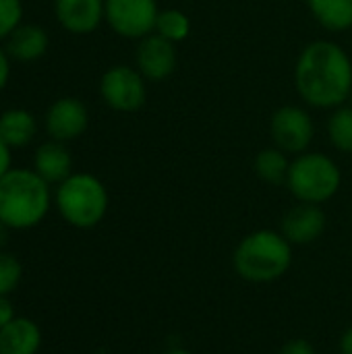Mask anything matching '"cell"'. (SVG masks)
I'll return each mask as SVG.
<instances>
[{
    "label": "cell",
    "mask_w": 352,
    "mask_h": 354,
    "mask_svg": "<svg viewBox=\"0 0 352 354\" xmlns=\"http://www.w3.org/2000/svg\"><path fill=\"white\" fill-rule=\"evenodd\" d=\"M295 81L307 104L317 108L340 106L352 89L351 58L334 41H313L299 56Z\"/></svg>",
    "instance_id": "cell-1"
},
{
    "label": "cell",
    "mask_w": 352,
    "mask_h": 354,
    "mask_svg": "<svg viewBox=\"0 0 352 354\" xmlns=\"http://www.w3.org/2000/svg\"><path fill=\"white\" fill-rule=\"evenodd\" d=\"M50 205V185L35 170L10 168L0 178V222L6 228H35L48 216Z\"/></svg>",
    "instance_id": "cell-2"
},
{
    "label": "cell",
    "mask_w": 352,
    "mask_h": 354,
    "mask_svg": "<svg viewBox=\"0 0 352 354\" xmlns=\"http://www.w3.org/2000/svg\"><path fill=\"white\" fill-rule=\"evenodd\" d=\"M293 245L280 230H255L243 236L232 253V268L245 282L270 284L288 274Z\"/></svg>",
    "instance_id": "cell-3"
},
{
    "label": "cell",
    "mask_w": 352,
    "mask_h": 354,
    "mask_svg": "<svg viewBox=\"0 0 352 354\" xmlns=\"http://www.w3.org/2000/svg\"><path fill=\"white\" fill-rule=\"evenodd\" d=\"M54 203L66 224L79 230H89L106 218L110 199L104 183L98 176L77 172L58 185Z\"/></svg>",
    "instance_id": "cell-4"
},
{
    "label": "cell",
    "mask_w": 352,
    "mask_h": 354,
    "mask_svg": "<svg viewBox=\"0 0 352 354\" xmlns=\"http://www.w3.org/2000/svg\"><path fill=\"white\" fill-rule=\"evenodd\" d=\"M342 183L334 160L324 153H303L290 164L286 185L301 203L322 205L332 199Z\"/></svg>",
    "instance_id": "cell-5"
},
{
    "label": "cell",
    "mask_w": 352,
    "mask_h": 354,
    "mask_svg": "<svg viewBox=\"0 0 352 354\" xmlns=\"http://www.w3.org/2000/svg\"><path fill=\"white\" fill-rule=\"evenodd\" d=\"M156 0H104V17L108 25L122 37L143 39L156 29Z\"/></svg>",
    "instance_id": "cell-6"
},
{
    "label": "cell",
    "mask_w": 352,
    "mask_h": 354,
    "mask_svg": "<svg viewBox=\"0 0 352 354\" xmlns=\"http://www.w3.org/2000/svg\"><path fill=\"white\" fill-rule=\"evenodd\" d=\"M102 100L118 112H135L145 102V83L143 75L131 66L118 64L104 73L100 83Z\"/></svg>",
    "instance_id": "cell-7"
},
{
    "label": "cell",
    "mask_w": 352,
    "mask_h": 354,
    "mask_svg": "<svg viewBox=\"0 0 352 354\" xmlns=\"http://www.w3.org/2000/svg\"><path fill=\"white\" fill-rule=\"evenodd\" d=\"M272 137L278 149L286 153H301L313 139V120L305 110L284 106L272 116Z\"/></svg>",
    "instance_id": "cell-8"
},
{
    "label": "cell",
    "mask_w": 352,
    "mask_h": 354,
    "mask_svg": "<svg viewBox=\"0 0 352 354\" xmlns=\"http://www.w3.org/2000/svg\"><path fill=\"white\" fill-rule=\"evenodd\" d=\"M326 214L315 203H297L290 207L280 224V232L293 247H307L322 239L326 232Z\"/></svg>",
    "instance_id": "cell-9"
},
{
    "label": "cell",
    "mask_w": 352,
    "mask_h": 354,
    "mask_svg": "<svg viewBox=\"0 0 352 354\" xmlns=\"http://www.w3.org/2000/svg\"><path fill=\"white\" fill-rule=\"evenodd\" d=\"M87 108L77 97H60L46 112V131L54 141H73L87 129Z\"/></svg>",
    "instance_id": "cell-10"
},
{
    "label": "cell",
    "mask_w": 352,
    "mask_h": 354,
    "mask_svg": "<svg viewBox=\"0 0 352 354\" xmlns=\"http://www.w3.org/2000/svg\"><path fill=\"white\" fill-rule=\"evenodd\" d=\"M139 73L149 81H162L176 68L174 41L162 37L160 33H149L141 39L137 48Z\"/></svg>",
    "instance_id": "cell-11"
},
{
    "label": "cell",
    "mask_w": 352,
    "mask_h": 354,
    "mask_svg": "<svg viewBox=\"0 0 352 354\" xmlns=\"http://www.w3.org/2000/svg\"><path fill=\"white\" fill-rule=\"evenodd\" d=\"M58 23L71 33H91L104 19V0H54Z\"/></svg>",
    "instance_id": "cell-12"
},
{
    "label": "cell",
    "mask_w": 352,
    "mask_h": 354,
    "mask_svg": "<svg viewBox=\"0 0 352 354\" xmlns=\"http://www.w3.org/2000/svg\"><path fill=\"white\" fill-rule=\"evenodd\" d=\"M41 342V330L29 317L17 315L0 330V354H37Z\"/></svg>",
    "instance_id": "cell-13"
},
{
    "label": "cell",
    "mask_w": 352,
    "mask_h": 354,
    "mask_svg": "<svg viewBox=\"0 0 352 354\" xmlns=\"http://www.w3.org/2000/svg\"><path fill=\"white\" fill-rule=\"evenodd\" d=\"M33 170L48 183V185H60L66 180L73 172V158L64 143L60 141H48L41 143L35 149L33 156Z\"/></svg>",
    "instance_id": "cell-14"
},
{
    "label": "cell",
    "mask_w": 352,
    "mask_h": 354,
    "mask_svg": "<svg viewBox=\"0 0 352 354\" xmlns=\"http://www.w3.org/2000/svg\"><path fill=\"white\" fill-rule=\"evenodd\" d=\"M4 50L10 58L19 62H31L46 54L48 50V33L44 27L33 23H21L12 29V33L6 37Z\"/></svg>",
    "instance_id": "cell-15"
},
{
    "label": "cell",
    "mask_w": 352,
    "mask_h": 354,
    "mask_svg": "<svg viewBox=\"0 0 352 354\" xmlns=\"http://www.w3.org/2000/svg\"><path fill=\"white\" fill-rule=\"evenodd\" d=\"M35 131H37V124L29 110L10 108L0 114V139L10 149L25 147L27 143H31V139L35 137Z\"/></svg>",
    "instance_id": "cell-16"
},
{
    "label": "cell",
    "mask_w": 352,
    "mask_h": 354,
    "mask_svg": "<svg viewBox=\"0 0 352 354\" xmlns=\"http://www.w3.org/2000/svg\"><path fill=\"white\" fill-rule=\"evenodd\" d=\"M313 17L330 31L352 27V0H307Z\"/></svg>",
    "instance_id": "cell-17"
},
{
    "label": "cell",
    "mask_w": 352,
    "mask_h": 354,
    "mask_svg": "<svg viewBox=\"0 0 352 354\" xmlns=\"http://www.w3.org/2000/svg\"><path fill=\"white\" fill-rule=\"evenodd\" d=\"M288 170H290V162L286 158V151H282L278 147L263 149L255 158V172L268 185H282V183H286Z\"/></svg>",
    "instance_id": "cell-18"
},
{
    "label": "cell",
    "mask_w": 352,
    "mask_h": 354,
    "mask_svg": "<svg viewBox=\"0 0 352 354\" xmlns=\"http://www.w3.org/2000/svg\"><path fill=\"white\" fill-rule=\"evenodd\" d=\"M162 37L170 39V41H180L189 35L191 31V23H189V17L183 12V10H176V8H170V10H162L158 15V21H156V29Z\"/></svg>",
    "instance_id": "cell-19"
},
{
    "label": "cell",
    "mask_w": 352,
    "mask_h": 354,
    "mask_svg": "<svg viewBox=\"0 0 352 354\" xmlns=\"http://www.w3.org/2000/svg\"><path fill=\"white\" fill-rule=\"evenodd\" d=\"M328 133L340 151L352 153V108H340L334 112L328 122Z\"/></svg>",
    "instance_id": "cell-20"
},
{
    "label": "cell",
    "mask_w": 352,
    "mask_h": 354,
    "mask_svg": "<svg viewBox=\"0 0 352 354\" xmlns=\"http://www.w3.org/2000/svg\"><path fill=\"white\" fill-rule=\"evenodd\" d=\"M23 280L21 261L6 251H0V295L10 297Z\"/></svg>",
    "instance_id": "cell-21"
},
{
    "label": "cell",
    "mask_w": 352,
    "mask_h": 354,
    "mask_svg": "<svg viewBox=\"0 0 352 354\" xmlns=\"http://www.w3.org/2000/svg\"><path fill=\"white\" fill-rule=\"evenodd\" d=\"M23 0H0V39H6L17 25H21Z\"/></svg>",
    "instance_id": "cell-22"
},
{
    "label": "cell",
    "mask_w": 352,
    "mask_h": 354,
    "mask_svg": "<svg viewBox=\"0 0 352 354\" xmlns=\"http://www.w3.org/2000/svg\"><path fill=\"white\" fill-rule=\"evenodd\" d=\"M278 354H317L315 351V346L309 342V340H305V338H295V340H290V342H286Z\"/></svg>",
    "instance_id": "cell-23"
},
{
    "label": "cell",
    "mask_w": 352,
    "mask_h": 354,
    "mask_svg": "<svg viewBox=\"0 0 352 354\" xmlns=\"http://www.w3.org/2000/svg\"><path fill=\"white\" fill-rule=\"evenodd\" d=\"M15 317H17V313H15V307H12V303H10V297L0 295V330H2L6 324H10Z\"/></svg>",
    "instance_id": "cell-24"
},
{
    "label": "cell",
    "mask_w": 352,
    "mask_h": 354,
    "mask_svg": "<svg viewBox=\"0 0 352 354\" xmlns=\"http://www.w3.org/2000/svg\"><path fill=\"white\" fill-rule=\"evenodd\" d=\"M10 77V56L6 54L4 48H0V91L6 87Z\"/></svg>",
    "instance_id": "cell-25"
},
{
    "label": "cell",
    "mask_w": 352,
    "mask_h": 354,
    "mask_svg": "<svg viewBox=\"0 0 352 354\" xmlns=\"http://www.w3.org/2000/svg\"><path fill=\"white\" fill-rule=\"evenodd\" d=\"M10 170V147L0 139V178Z\"/></svg>",
    "instance_id": "cell-26"
},
{
    "label": "cell",
    "mask_w": 352,
    "mask_h": 354,
    "mask_svg": "<svg viewBox=\"0 0 352 354\" xmlns=\"http://www.w3.org/2000/svg\"><path fill=\"white\" fill-rule=\"evenodd\" d=\"M340 354H352V326H349L340 336Z\"/></svg>",
    "instance_id": "cell-27"
},
{
    "label": "cell",
    "mask_w": 352,
    "mask_h": 354,
    "mask_svg": "<svg viewBox=\"0 0 352 354\" xmlns=\"http://www.w3.org/2000/svg\"><path fill=\"white\" fill-rule=\"evenodd\" d=\"M8 232H10V228H6V226L0 222V251H4V245H6V241H8Z\"/></svg>",
    "instance_id": "cell-28"
},
{
    "label": "cell",
    "mask_w": 352,
    "mask_h": 354,
    "mask_svg": "<svg viewBox=\"0 0 352 354\" xmlns=\"http://www.w3.org/2000/svg\"><path fill=\"white\" fill-rule=\"evenodd\" d=\"M162 354H193L189 353V351H185V348H170V351H166V353Z\"/></svg>",
    "instance_id": "cell-29"
}]
</instances>
